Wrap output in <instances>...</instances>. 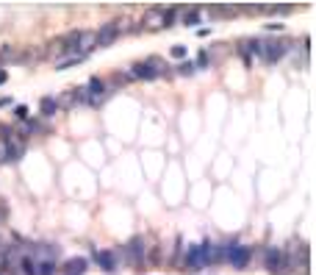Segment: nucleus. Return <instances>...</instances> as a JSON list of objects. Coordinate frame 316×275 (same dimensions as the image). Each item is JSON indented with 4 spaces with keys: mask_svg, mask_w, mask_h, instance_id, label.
I'll use <instances>...</instances> for the list:
<instances>
[{
    "mask_svg": "<svg viewBox=\"0 0 316 275\" xmlns=\"http://www.w3.org/2000/svg\"><path fill=\"white\" fill-rule=\"evenodd\" d=\"M84 89L89 92V103H91V106H97L100 100L105 98V84L100 81V78H91L89 86H84Z\"/></svg>",
    "mask_w": 316,
    "mask_h": 275,
    "instance_id": "nucleus-9",
    "label": "nucleus"
},
{
    "mask_svg": "<svg viewBox=\"0 0 316 275\" xmlns=\"http://www.w3.org/2000/svg\"><path fill=\"white\" fill-rule=\"evenodd\" d=\"M0 67H3V61H0Z\"/></svg>",
    "mask_w": 316,
    "mask_h": 275,
    "instance_id": "nucleus-27",
    "label": "nucleus"
},
{
    "mask_svg": "<svg viewBox=\"0 0 316 275\" xmlns=\"http://www.w3.org/2000/svg\"><path fill=\"white\" fill-rule=\"evenodd\" d=\"M8 162V145H6V139L0 136V164H6Z\"/></svg>",
    "mask_w": 316,
    "mask_h": 275,
    "instance_id": "nucleus-20",
    "label": "nucleus"
},
{
    "mask_svg": "<svg viewBox=\"0 0 316 275\" xmlns=\"http://www.w3.org/2000/svg\"><path fill=\"white\" fill-rule=\"evenodd\" d=\"M11 103H14V100H11V98H0V109H6V106H11Z\"/></svg>",
    "mask_w": 316,
    "mask_h": 275,
    "instance_id": "nucleus-25",
    "label": "nucleus"
},
{
    "mask_svg": "<svg viewBox=\"0 0 316 275\" xmlns=\"http://www.w3.org/2000/svg\"><path fill=\"white\" fill-rule=\"evenodd\" d=\"M164 70H167V64H164L161 58H147V61H141V64H134V70H131V75H128V78L153 81V78H158Z\"/></svg>",
    "mask_w": 316,
    "mask_h": 275,
    "instance_id": "nucleus-2",
    "label": "nucleus"
},
{
    "mask_svg": "<svg viewBox=\"0 0 316 275\" xmlns=\"http://www.w3.org/2000/svg\"><path fill=\"white\" fill-rule=\"evenodd\" d=\"M86 270H89V261L84 256H75V259H70L64 264V275H84Z\"/></svg>",
    "mask_w": 316,
    "mask_h": 275,
    "instance_id": "nucleus-12",
    "label": "nucleus"
},
{
    "mask_svg": "<svg viewBox=\"0 0 316 275\" xmlns=\"http://www.w3.org/2000/svg\"><path fill=\"white\" fill-rule=\"evenodd\" d=\"M14 114H17V120H28V106H17Z\"/></svg>",
    "mask_w": 316,
    "mask_h": 275,
    "instance_id": "nucleus-23",
    "label": "nucleus"
},
{
    "mask_svg": "<svg viewBox=\"0 0 316 275\" xmlns=\"http://www.w3.org/2000/svg\"><path fill=\"white\" fill-rule=\"evenodd\" d=\"M267 270L272 275H286V267H288V261H286V256L280 253V250H274V247H269L267 250Z\"/></svg>",
    "mask_w": 316,
    "mask_h": 275,
    "instance_id": "nucleus-7",
    "label": "nucleus"
},
{
    "mask_svg": "<svg viewBox=\"0 0 316 275\" xmlns=\"http://www.w3.org/2000/svg\"><path fill=\"white\" fill-rule=\"evenodd\" d=\"M39 109H42V114H45V117H53V114H56V98H50V95H47V98H42V103H39Z\"/></svg>",
    "mask_w": 316,
    "mask_h": 275,
    "instance_id": "nucleus-14",
    "label": "nucleus"
},
{
    "mask_svg": "<svg viewBox=\"0 0 316 275\" xmlns=\"http://www.w3.org/2000/svg\"><path fill=\"white\" fill-rule=\"evenodd\" d=\"M244 11H247V14H258L261 6H244Z\"/></svg>",
    "mask_w": 316,
    "mask_h": 275,
    "instance_id": "nucleus-24",
    "label": "nucleus"
},
{
    "mask_svg": "<svg viewBox=\"0 0 316 275\" xmlns=\"http://www.w3.org/2000/svg\"><path fill=\"white\" fill-rule=\"evenodd\" d=\"M183 22L194 28L197 22H200V11H197V8H189V11H183Z\"/></svg>",
    "mask_w": 316,
    "mask_h": 275,
    "instance_id": "nucleus-15",
    "label": "nucleus"
},
{
    "mask_svg": "<svg viewBox=\"0 0 316 275\" xmlns=\"http://www.w3.org/2000/svg\"><path fill=\"white\" fill-rule=\"evenodd\" d=\"M208 64H211L208 53H200V58H197V64H194V70H197V67H200V70H208Z\"/></svg>",
    "mask_w": 316,
    "mask_h": 275,
    "instance_id": "nucleus-21",
    "label": "nucleus"
},
{
    "mask_svg": "<svg viewBox=\"0 0 316 275\" xmlns=\"http://www.w3.org/2000/svg\"><path fill=\"white\" fill-rule=\"evenodd\" d=\"M178 72H181V75H191V72H194V64H191V61H181V64H178Z\"/></svg>",
    "mask_w": 316,
    "mask_h": 275,
    "instance_id": "nucleus-19",
    "label": "nucleus"
},
{
    "mask_svg": "<svg viewBox=\"0 0 316 275\" xmlns=\"http://www.w3.org/2000/svg\"><path fill=\"white\" fill-rule=\"evenodd\" d=\"M186 267H189L191 273H197V270L205 267V261H203V256H200V247H197V245H191L189 250H186ZM186 267H183V270H186Z\"/></svg>",
    "mask_w": 316,
    "mask_h": 275,
    "instance_id": "nucleus-11",
    "label": "nucleus"
},
{
    "mask_svg": "<svg viewBox=\"0 0 316 275\" xmlns=\"http://www.w3.org/2000/svg\"><path fill=\"white\" fill-rule=\"evenodd\" d=\"M167 11H169V8H161V6L147 8V11H144V17H141L139 31H161L164 22H167Z\"/></svg>",
    "mask_w": 316,
    "mask_h": 275,
    "instance_id": "nucleus-4",
    "label": "nucleus"
},
{
    "mask_svg": "<svg viewBox=\"0 0 316 275\" xmlns=\"http://www.w3.org/2000/svg\"><path fill=\"white\" fill-rule=\"evenodd\" d=\"M250 256H253V250L247 245H225L222 247V259L230 261V267H236V270H244Z\"/></svg>",
    "mask_w": 316,
    "mask_h": 275,
    "instance_id": "nucleus-3",
    "label": "nucleus"
},
{
    "mask_svg": "<svg viewBox=\"0 0 316 275\" xmlns=\"http://www.w3.org/2000/svg\"><path fill=\"white\" fill-rule=\"evenodd\" d=\"M288 50V42H267V39H261V58L267 64H274V61H280L283 53Z\"/></svg>",
    "mask_w": 316,
    "mask_h": 275,
    "instance_id": "nucleus-6",
    "label": "nucleus"
},
{
    "mask_svg": "<svg viewBox=\"0 0 316 275\" xmlns=\"http://www.w3.org/2000/svg\"><path fill=\"white\" fill-rule=\"evenodd\" d=\"M261 11H269V14H288L291 6H269V8H261Z\"/></svg>",
    "mask_w": 316,
    "mask_h": 275,
    "instance_id": "nucleus-18",
    "label": "nucleus"
},
{
    "mask_svg": "<svg viewBox=\"0 0 316 275\" xmlns=\"http://www.w3.org/2000/svg\"><path fill=\"white\" fill-rule=\"evenodd\" d=\"M39 58H45V48H28L25 50V53H20V56H17V61H39Z\"/></svg>",
    "mask_w": 316,
    "mask_h": 275,
    "instance_id": "nucleus-13",
    "label": "nucleus"
},
{
    "mask_svg": "<svg viewBox=\"0 0 316 275\" xmlns=\"http://www.w3.org/2000/svg\"><path fill=\"white\" fill-rule=\"evenodd\" d=\"M128 31V20H114V22H105L100 31H94V45L97 48H108L120 39L122 34Z\"/></svg>",
    "mask_w": 316,
    "mask_h": 275,
    "instance_id": "nucleus-1",
    "label": "nucleus"
},
{
    "mask_svg": "<svg viewBox=\"0 0 316 275\" xmlns=\"http://www.w3.org/2000/svg\"><path fill=\"white\" fill-rule=\"evenodd\" d=\"M144 250H147V245H144V239L141 236H134V239L125 245V253H128V264L136 270H141V264H144Z\"/></svg>",
    "mask_w": 316,
    "mask_h": 275,
    "instance_id": "nucleus-5",
    "label": "nucleus"
},
{
    "mask_svg": "<svg viewBox=\"0 0 316 275\" xmlns=\"http://www.w3.org/2000/svg\"><path fill=\"white\" fill-rule=\"evenodd\" d=\"M6 78H8V72H6V67H0V84H6Z\"/></svg>",
    "mask_w": 316,
    "mask_h": 275,
    "instance_id": "nucleus-26",
    "label": "nucleus"
},
{
    "mask_svg": "<svg viewBox=\"0 0 316 275\" xmlns=\"http://www.w3.org/2000/svg\"><path fill=\"white\" fill-rule=\"evenodd\" d=\"M58 253H61V247L58 245H36V247H31L34 261H56Z\"/></svg>",
    "mask_w": 316,
    "mask_h": 275,
    "instance_id": "nucleus-8",
    "label": "nucleus"
},
{
    "mask_svg": "<svg viewBox=\"0 0 316 275\" xmlns=\"http://www.w3.org/2000/svg\"><path fill=\"white\" fill-rule=\"evenodd\" d=\"M39 275H56V261H39Z\"/></svg>",
    "mask_w": 316,
    "mask_h": 275,
    "instance_id": "nucleus-17",
    "label": "nucleus"
},
{
    "mask_svg": "<svg viewBox=\"0 0 316 275\" xmlns=\"http://www.w3.org/2000/svg\"><path fill=\"white\" fill-rule=\"evenodd\" d=\"M169 53H172V58H186V48H183V45H175Z\"/></svg>",
    "mask_w": 316,
    "mask_h": 275,
    "instance_id": "nucleus-22",
    "label": "nucleus"
},
{
    "mask_svg": "<svg viewBox=\"0 0 316 275\" xmlns=\"http://www.w3.org/2000/svg\"><path fill=\"white\" fill-rule=\"evenodd\" d=\"M239 11V8H233V6H214L211 8V14H222V17H233Z\"/></svg>",
    "mask_w": 316,
    "mask_h": 275,
    "instance_id": "nucleus-16",
    "label": "nucleus"
},
{
    "mask_svg": "<svg viewBox=\"0 0 316 275\" xmlns=\"http://www.w3.org/2000/svg\"><path fill=\"white\" fill-rule=\"evenodd\" d=\"M94 261H97L105 273H114V270H117V253H111V250H94Z\"/></svg>",
    "mask_w": 316,
    "mask_h": 275,
    "instance_id": "nucleus-10",
    "label": "nucleus"
}]
</instances>
